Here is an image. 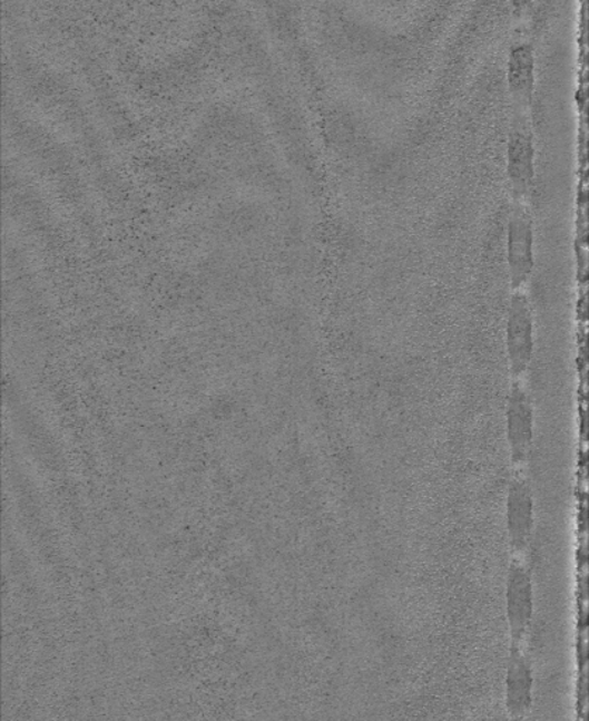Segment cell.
I'll use <instances>...</instances> for the list:
<instances>
[{"label":"cell","mask_w":589,"mask_h":721,"mask_svg":"<svg viewBox=\"0 0 589 721\" xmlns=\"http://www.w3.org/2000/svg\"><path fill=\"white\" fill-rule=\"evenodd\" d=\"M505 347L513 381H523L534 351V319L528 293L513 291L508 309Z\"/></svg>","instance_id":"6da1fadb"},{"label":"cell","mask_w":589,"mask_h":721,"mask_svg":"<svg viewBox=\"0 0 589 721\" xmlns=\"http://www.w3.org/2000/svg\"><path fill=\"white\" fill-rule=\"evenodd\" d=\"M507 263L513 291L527 288L534 266V226L524 202H513L507 228Z\"/></svg>","instance_id":"7a4b0ae2"},{"label":"cell","mask_w":589,"mask_h":721,"mask_svg":"<svg viewBox=\"0 0 589 721\" xmlns=\"http://www.w3.org/2000/svg\"><path fill=\"white\" fill-rule=\"evenodd\" d=\"M534 140L532 127L524 111L517 115L508 138L507 174L513 202H524L532 191L534 179Z\"/></svg>","instance_id":"3957f363"},{"label":"cell","mask_w":589,"mask_h":721,"mask_svg":"<svg viewBox=\"0 0 589 721\" xmlns=\"http://www.w3.org/2000/svg\"><path fill=\"white\" fill-rule=\"evenodd\" d=\"M533 406L522 381H513L507 402V436L513 466L528 461L533 440Z\"/></svg>","instance_id":"277c9868"},{"label":"cell","mask_w":589,"mask_h":721,"mask_svg":"<svg viewBox=\"0 0 589 721\" xmlns=\"http://www.w3.org/2000/svg\"><path fill=\"white\" fill-rule=\"evenodd\" d=\"M507 614L512 645L521 647L533 616L532 575L521 561H512L508 573Z\"/></svg>","instance_id":"5b68a950"},{"label":"cell","mask_w":589,"mask_h":721,"mask_svg":"<svg viewBox=\"0 0 589 721\" xmlns=\"http://www.w3.org/2000/svg\"><path fill=\"white\" fill-rule=\"evenodd\" d=\"M507 526L511 546L517 554L527 552L532 538L533 496L528 480L513 478L507 501Z\"/></svg>","instance_id":"8992f818"},{"label":"cell","mask_w":589,"mask_h":721,"mask_svg":"<svg viewBox=\"0 0 589 721\" xmlns=\"http://www.w3.org/2000/svg\"><path fill=\"white\" fill-rule=\"evenodd\" d=\"M533 672L521 647L512 645L507 674V709L516 719H522L532 707Z\"/></svg>","instance_id":"52a82bcc"},{"label":"cell","mask_w":589,"mask_h":721,"mask_svg":"<svg viewBox=\"0 0 589 721\" xmlns=\"http://www.w3.org/2000/svg\"><path fill=\"white\" fill-rule=\"evenodd\" d=\"M507 81L513 98L521 106L528 105L534 88V55L529 42L512 46L508 58Z\"/></svg>","instance_id":"ba28073f"},{"label":"cell","mask_w":589,"mask_h":721,"mask_svg":"<svg viewBox=\"0 0 589 721\" xmlns=\"http://www.w3.org/2000/svg\"><path fill=\"white\" fill-rule=\"evenodd\" d=\"M510 3L513 13H516L518 18H522L523 14L528 13L530 7H532L533 0H510Z\"/></svg>","instance_id":"9c48e42d"}]
</instances>
